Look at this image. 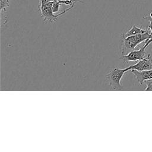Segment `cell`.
<instances>
[{
	"instance_id": "9c48e42d",
	"label": "cell",
	"mask_w": 152,
	"mask_h": 152,
	"mask_svg": "<svg viewBox=\"0 0 152 152\" xmlns=\"http://www.w3.org/2000/svg\"><path fill=\"white\" fill-rule=\"evenodd\" d=\"M61 3L59 1H55V2H52V11L54 13L55 12H57L59 11V7H60V5H61Z\"/></svg>"
},
{
	"instance_id": "7a4b0ae2",
	"label": "cell",
	"mask_w": 152,
	"mask_h": 152,
	"mask_svg": "<svg viewBox=\"0 0 152 152\" xmlns=\"http://www.w3.org/2000/svg\"><path fill=\"white\" fill-rule=\"evenodd\" d=\"M128 71H131L129 66L123 69L115 68L106 75L105 77L112 90H122L124 89L121 84V80L124 74Z\"/></svg>"
},
{
	"instance_id": "7c38bea8",
	"label": "cell",
	"mask_w": 152,
	"mask_h": 152,
	"mask_svg": "<svg viewBox=\"0 0 152 152\" xmlns=\"http://www.w3.org/2000/svg\"><path fill=\"white\" fill-rule=\"evenodd\" d=\"M149 16H150L151 17H152V12H151L150 13V14H149Z\"/></svg>"
},
{
	"instance_id": "5b68a950",
	"label": "cell",
	"mask_w": 152,
	"mask_h": 152,
	"mask_svg": "<svg viewBox=\"0 0 152 152\" xmlns=\"http://www.w3.org/2000/svg\"><path fill=\"white\" fill-rule=\"evenodd\" d=\"M129 66L131 70L136 69L138 71H143L152 69V58H151V55L148 54L145 58L138 61L135 64Z\"/></svg>"
},
{
	"instance_id": "ba28073f",
	"label": "cell",
	"mask_w": 152,
	"mask_h": 152,
	"mask_svg": "<svg viewBox=\"0 0 152 152\" xmlns=\"http://www.w3.org/2000/svg\"><path fill=\"white\" fill-rule=\"evenodd\" d=\"M9 7V0H0L1 12H7V8Z\"/></svg>"
},
{
	"instance_id": "30bf717a",
	"label": "cell",
	"mask_w": 152,
	"mask_h": 152,
	"mask_svg": "<svg viewBox=\"0 0 152 152\" xmlns=\"http://www.w3.org/2000/svg\"><path fill=\"white\" fill-rule=\"evenodd\" d=\"M144 83L146 84V87L144 88V90L152 91V79L146 80L144 81Z\"/></svg>"
},
{
	"instance_id": "3957f363",
	"label": "cell",
	"mask_w": 152,
	"mask_h": 152,
	"mask_svg": "<svg viewBox=\"0 0 152 152\" xmlns=\"http://www.w3.org/2000/svg\"><path fill=\"white\" fill-rule=\"evenodd\" d=\"M52 2H49L45 4H40L39 11H40V15L41 17L43 18V21L45 22H52V21H56L57 19L61 15L64 14L67 11H69L72 8H73L75 6H71L69 8H67L66 10H64V11L61 12L58 14H54V12L52 9Z\"/></svg>"
},
{
	"instance_id": "8fae6325",
	"label": "cell",
	"mask_w": 152,
	"mask_h": 152,
	"mask_svg": "<svg viewBox=\"0 0 152 152\" xmlns=\"http://www.w3.org/2000/svg\"><path fill=\"white\" fill-rule=\"evenodd\" d=\"M144 19H147L149 21V25L148 26V29H149L150 30V35L152 37V17H151L150 16H147L144 17Z\"/></svg>"
},
{
	"instance_id": "8992f818",
	"label": "cell",
	"mask_w": 152,
	"mask_h": 152,
	"mask_svg": "<svg viewBox=\"0 0 152 152\" xmlns=\"http://www.w3.org/2000/svg\"><path fill=\"white\" fill-rule=\"evenodd\" d=\"M131 72L134 74L135 79L142 85L145 81L152 79V69L138 71L131 69Z\"/></svg>"
},
{
	"instance_id": "277c9868",
	"label": "cell",
	"mask_w": 152,
	"mask_h": 152,
	"mask_svg": "<svg viewBox=\"0 0 152 152\" xmlns=\"http://www.w3.org/2000/svg\"><path fill=\"white\" fill-rule=\"evenodd\" d=\"M151 43H152V38L145 41V44L140 49L134 50L126 55H121L120 59L124 62H128L129 61H137L145 58L147 57L145 49Z\"/></svg>"
},
{
	"instance_id": "6da1fadb",
	"label": "cell",
	"mask_w": 152,
	"mask_h": 152,
	"mask_svg": "<svg viewBox=\"0 0 152 152\" xmlns=\"http://www.w3.org/2000/svg\"><path fill=\"white\" fill-rule=\"evenodd\" d=\"M152 38L148 31L126 37H121V55H126L134 50L140 43Z\"/></svg>"
},
{
	"instance_id": "52a82bcc",
	"label": "cell",
	"mask_w": 152,
	"mask_h": 152,
	"mask_svg": "<svg viewBox=\"0 0 152 152\" xmlns=\"http://www.w3.org/2000/svg\"><path fill=\"white\" fill-rule=\"evenodd\" d=\"M148 29H142L141 28H139L138 27H137L135 25H133L132 27L125 33L122 34V37H126L130 36H133V35H135V34H140V33H145L148 31Z\"/></svg>"
}]
</instances>
